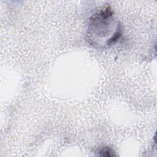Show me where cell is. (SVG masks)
<instances>
[{
  "instance_id": "7a4b0ae2",
  "label": "cell",
  "mask_w": 157,
  "mask_h": 157,
  "mask_svg": "<svg viewBox=\"0 0 157 157\" xmlns=\"http://www.w3.org/2000/svg\"><path fill=\"white\" fill-rule=\"evenodd\" d=\"M99 156H115V154L113 150L110 148L109 147H104L101 148L99 151Z\"/></svg>"
},
{
  "instance_id": "6da1fadb",
  "label": "cell",
  "mask_w": 157,
  "mask_h": 157,
  "mask_svg": "<svg viewBox=\"0 0 157 157\" xmlns=\"http://www.w3.org/2000/svg\"><path fill=\"white\" fill-rule=\"evenodd\" d=\"M114 17L113 12L109 6H106L101 9L99 12L94 13L90 18L88 31L91 36L99 38H104L109 36V40L107 45H111L115 44L121 36V30L115 34L112 33L113 29Z\"/></svg>"
}]
</instances>
